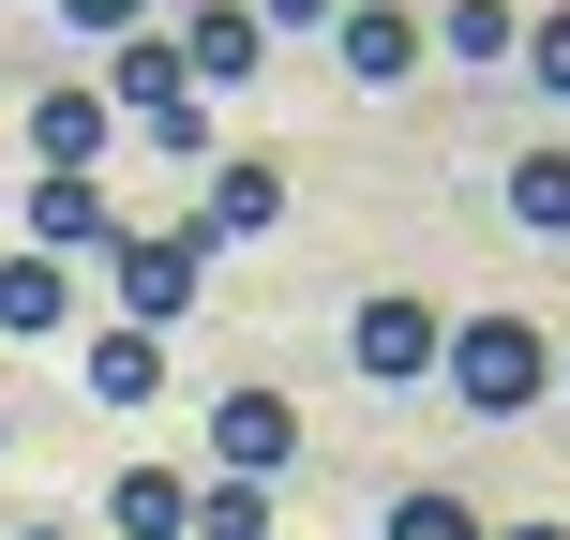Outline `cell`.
<instances>
[{
    "label": "cell",
    "mask_w": 570,
    "mask_h": 540,
    "mask_svg": "<svg viewBox=\"0 0 570 540\" xmlns=\"http://www.w3.org/2000/svg\"><path fill=\"white\" fill-rule=\"evenodd\" d=\"M0 196H16V180H0Z\"/></svg>",
    "instance_id": "d4e9b609"
},
{
    "label": "cell",
    "mask_w": 570,
    "mask_h": 540,
    "mask_svg": "<svg viewBox=\"0 0 570 540\" xmlns=\"http://www.w3.org/2000/svg\"><path fill=\"white\" fill-rule=\"evenodd\" d=\"M391 540H481V511H465V495H435V481H421V495H391Z\"/></svg>",
    "instance_id": "2e32d148"
},
{
    "label": "cell",
    "mask_w": 570,
    "mask_h": 540,
    "mask_svg": "<svg viewBox=\"0 0 570 540\" xmlns=\"http://www.w3.org/2000/svg\"><path fill=\"white\" fill-rule=\"evenodd\" d=\"M196 271H210V240H196V226H180V240L120 226V240H106V285H120V315H136V331H166V315H196Z\"/></svg>",
    "instance_id": "7a4b0ae2"
},
{
    "label": "cell",
    "mask_w": 570,
    "mask_h": 540,
    "mask_svg": "<svg viewBox=\"0 0 570 540\" xmlns=\"http://www.w3.org/2000/svg\"><path fill=\"white\" fill-rule=\"evenodd\" d=\"M451 60H511V0H451Z\"/></svg>",
    "instance_id": "e0dca14e"
},
{
    "label": "cell",
    "mask_w": 570,
    "mask_h": 540,
    "mask_svg": "<svg viewBox=\"0 0 570 540\" xmlns=\"http://www.w3.org/2000/svg\"><path fill=\"white\" fill-rule=\"evenodd\" d=\"M166 391V331H136V315H120L106 345H90V405H150Z\"/></svg>",
    "instance_id": "ba28073f"
},
{
    "label": "cell",
    "mask_w": 570,
    "mask_h": 540,
    "mask_svg": "<svg viewBox=\"0 0 570 540\" xmlns=\"http://www.w3.org/2000/svg\"><path fill=\"white\" fill-rule=\"evenodd\" d=\"M210 465H226V481H285V465H301V405L285 391H226L210 405Z\"/></svg>",
    "instance_id": "277c9868"
},
{
    "label": "cell",
    "mask_w": 570,
    "mask_h": 540,
    "mask_svg": "<svg viewBox=\"0 0 570 540\" xmlns=\"http://www.w3.org/2000/svg\"><path fill=\"white\" fill-rule=\"evenodd\" d=\"M106 526L120 540H180V526H196V481H180V465H120V481H106Z\"/></svg>",
    "instance_id": "52a82bcc"
},
{
    "label": "cell",
    "mask_w": 570,
    "mask_h": 540,
    "mask_svg": "<svg viewBox=\"0 0 570 540\" xmlns=\"http://www.w3.org/2000/svg\"><path fill=\"white\" fill-rule=\"evenodd\" d=\"M271 210H285V180H271V166H210V210H196V240H256Z\"/></svg>",
    "instance_id": "8fae6325"
},
{
    "label": "cell",
    "mask_w": 570,
    "mask_h": 540,
    "mask_svg": "<svg viewBox=\"0 0 570 540\" xmlns=\"http://www.w3.org/2000/svg\"><path fill=\"white\" fill-rule=\"evenodd\" d=\"M331 30H345V76H375V90L421 60V16H405V0H361V16H331Z\"/></svg>",
    "instance_id": "9c48e42d"
},
{
    "label": "cell",
    "mask_w": 570,
    "mask_h": 540,
    "mask_svg": "<svg viewBox=\"0 0 570 540\" xmlns=\"http://www.w3.org/2000/svg\"><path fill=\"white\" fill-rule=\"evenodd\" d=\"M345 0H256V30H331Z\"/></svg>",
    "instance_id": "ffe728a7"
},
{
    "label": "cell",
    "mask_w": 570,
    "mask_h": 540,
    "mask_svg": "<svg viewBox=\"0 0 570 540\" xmlns=\"http://www.w3.org/2000/svg\"><path fill=\"white\" fill-rule=\"evenodd\" d=\"M525 76H541V90H570V16H541V30H525Z\"/></svg>",
    "instance_id": "d6986e66"
},
{
    "label": "cell",
    "mask_w": 570,
    "mask_h": 540,
    "mask_svg": "<svg viewBox=\"0 0 570 540\" xmlns=\"http://www.w3.org/2000/svg\"><path fill=\"white\" fill-rule=\"evenodd\" d=\"M511 210L525 226H570V150H511Z\"/></svg>",
    "instance_id": "4fadbf2b"
},
{
    "label": "cell",
    "mask_w": 570,
    "mask_h": 540,
    "mask_svg": "<svg viewBox=\"0 0 570 540\" xmlns=\"http://www.w3.org/2000/svg\"><path fill=\"white\" fill-rule=\"evenodd\" d=\"M30 150H46V166H90V150H106V90H46V106H30Z\"/></svg>",
    "instance_id": "7c38bea8"
},
{
    "label": "cell",
    "mask_w": 570,
    "mask_h": 540,
    "mask_svg": "<svg viewBox=\"0 0 570 540\" xmlns=\"http://www.w3.org/2000/svg\"><path fill=\"white\" fill-rule=\"evenodd\" d=\"M150 90H196V76H180V46H150V30H120V120H136Z\"/></svg>",
    "instance_id": "9a60e30c"
},
{
    "label": "cell",
    "mask_w": 570,
    "mask_h": 540,
    "mask_svg": "<svg viewBox=\"0 0 570 540\" xmlns=\"http://www.w3.org/2000/svg\"><path fill=\"white\" fill-rule=\"evenodd\" d=\"M30 540H60V526H30Z\"/></svg>",
    "instance_id": "cb8c5ba5"
},
{
    "label": "cell",
    "mask_w": 570,
    "mask_h": 540,
    "mask_svg": "<svg viewBox=\"0 0 570 540\" xmlns=\"http://www.w3.org/2000/svg\"><path fill=\"white\" fill-rule=\"evenodd\" d=\"M435 375H451V405H465V421H525V405L556 391V345L525 331L511 301H495V315H465V331H451V361H435Z\"/></svg>",
    "instance_id": "6da1fadb"
},
{
    "label": "cell",
    "mask_w": 570,
    "mask_h": 540,
    "mask_svg": "<svg viewBox=\"0 0 570 540\" xmlns=\"http://www.w3.org/2000/svg\"><path fill=\"white\" fill-rule=\"evenodd\" d=\"M345 361H361L375 391H405V375H435V361H451V331H435V301H405V285H375V301L345 315Z\"/></svg>",
    "instance_id": "3957f363"
},
{
    "label": "cell",
    "mask_w": 570,
    "mask_h": 540,
    "mask_svg": "<svg viewBox=\"0 0 570 540\" xmlns=\"http://www.w3.org/2000/svg\"><path fill=\"white\" fill-rule=\"evenodd\" d=\"M180 540H271V495H256V481H210V495H196V526H180Z\"/></svg>",
    "instance_id": "5bb4252c"
},
{
    "label": "cell",
    "mask_w": 570,
    "mask_h": 540,
    "mask_svg": "<svg viewBox=\"0 0 570 540\" xmlns=\"http://www.w3.org/2000/svg\"><path fill=\"white\" fill-rule=\"evenodd\" d=\"M556 391H570V345H556Z\"/></svg>",
    "instance_id": "603a6c76"
},
{
    "label": "cell",
    "mask_w": 570,
    "mask_h": 540,
    "mask_svg": "<svg viewBox=\"0 0 570 540\" xmlns=\"http://www.w3.org/2000/svg\"><path fill=\"white\" fill-rule=\"evenodd\" d=\"M60 16H76V30H136L150 0H60Z\"/></svg>",
    "instance_id": "44dd1931"
},
{
    "label": "cell",
    "mask_w": 570,
    "mask_h": 540,
    "mask_svg": "<svg viewBox=\"0 0 570 540\" xmlns=\"http://www.w3.org/2000/svg\"><path fill=\"white\" fill-rule=\"evenodd\" d=\"M76 240H120L106 226V180H90V166H46V180H30V256H76Z\"/></svg>",
    "instance_id": "8992f818"
},
{
    "label": "cell",
    "mask_w": 570,
    "mask_h": 540,
    "mask_svg": "<svg viewBox=\"0 0 570 540\" xmlns=\"http://www.w3.org/2000/svg\"><path fill=\"white\" fill-rule=\"evenodd\" d=\"M136 120H150V150H210V106H196V90H150Z\"/></svg>",
    "instance_id": "ac0fdd59"
},
{
    "label": "cell",
    "mask_w": 570,
    "mask_h": 540,
    "mask_svg": "<svg viewBox=\"0 0 570 540\" xmlns=\"http://www.w3.org/2000/svg\"><path fill=\"white\" fill-rule=\"evenodd\" d=\"M180 76H196V90L271 76V30H256V0H196V16H180Z\"/></svg>",
    "instance_id": "5b68a950"
},
{
    "label": "cell",
    "mask_w": 570,
    "mask_h": 540,
    "mask_svg": "<svg viewBox=\"0 0 570 540\" xmlns=\"http://www.w3.org/2000/svg\"><path fill=\"white\" fill-rule=\"evenodd\" d=\"M60 315H76V285H60V256H0V331H16V345H46Z\"/></svg>",
    "instance_id": "30bf717a"
},
{
    "label": "cell",
    "mask_w": 570,
    "mask_h": 540,
    "mask_svg": "<svg viewBox=\"0 0 570 540\" xmlns=\"http://www.w3.org/2000/svg\"><path fill=\"white\" fill-rule=\"evenodd\" d=\"M511 540H570V526H511Z\"/></svg>",
    "instance_id": "7402d4cb"
}]
</instances>
